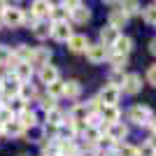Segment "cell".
<instances>
[{
	"mask_svg": "<svg viewBox=\"0 0 156 156\" xmlns=\"http://www.w3.org/2000/svg\"><path fill=\"white\" fill-rule=\"evenodd\" d=\"M128 119L133 121V124H137V126H151L154 114H151V110L147 107V105H135V107H130Z\"/></svg>",
	"mask_w": 156,
	"mask_h": 156,
	"instance_id": "1",
	"label": "cell"
},
{
	"mask_svg": "<svg viewBox=\"0 0 156 156\" xmlns=\"http://www.w3.org/2000/svg\"><path fill=\"white\" fill-rule=\"evenodd\" d=\"M2 21H5L9 28H19L21 23H23V9H19V7H9V5H7V9L2 12Z\"/></svg>",
	"mask_w": 156,
	"mask_h": 156,
	"instance_id": "2",
	"label": "cell"
},
{
	"mask_svg": "<svg viewBox=\"0 0 156 156\" xmlns=\"http://www.w3.org/2000/svg\"><path fill=\"white\" fill-rule=\"evenodd\" d=\"M0 84H2V91H5L7 96H12V98H19V91H21V86H23L19 79H16L14 72H12V75H5Z\"/></svg>",
	"mask_w": 156,
	"mask_h": 156,
	"instance_id": "3",
	"label": "cell"
},
{
	"mask_svg": "<svg viewBox=\"0 0 156 156\" xmlns=\"http://www.w3.org/2000/svg\"><path fill=\"white\" fill-rule=\"evenodd\" d=\"M86 58L91 61V63H103L105 58H110V51H107V47H103L100 42H98V44H89Z\"/></svg>",
	"mask_w": 156,
	"mask_h": 156,
	"instance_id": "4",
	"label": "cell"
},
{
	"mask_svg": "<svg viewBox=\"0 0 156 156\" xmlns=\"http://www.w3.org/2000/svg\"><path fill=\"white\" fill-rule=\"evenodd\" d=\"M119 96H121V89H114V86H105L103 91H100V103L103 105H107V107H117V103H119Z\"/></svg>",
	"mask_w": 156,
	"mask_h": 156,
	"instance_id": "5",
	"label": "cell"
},
{
	"mask_svg": "<svg viewBox=\"0 0 156 156\" xmlns=\"http://www.w3.org/2000/svg\"><path fill=\"white\" fill-rule=\"evenodd\" d=\"M51 35L54 40H58V42H68L72 37V28L68 21H61V23H54L51 26Z\"/></svg>",
	"mask_w": 156,
	"mask_h": 156,
	"instance_id": "6",
	"label": "cell"
},
{
	"mask_svg": "<svg viewBox=\"0 0 156 156\" xmlns=\"http://www.w3.org/2000/svg\"><path fill=\"white\" fill-rule=\"evenodd\" d=\"M89 117H91L89 105H75V107H72V114H70V121H72L75 126H77V124H86V121H89Z\"/></svg>",
	"mask_w": 156,
	"mask_h": 156,
	"instance_id": "7",
	"label": "cell"
},
{
	"mask_svg": "<svg viewBox=\"0 0 156 156\" xmlns=\"http://www.w3.org/2000/svg\"><path fill=\"white\" fill-rule=\"evenodd\" d=\"M140 89H142V79H140V75L130 72V75H126V77H124V91H126V93L135 96Z\"/></svg>",
	"mask_w": 156,
	"mask_h": 156,
	"instance_id": "8",
	"label": "cell"
},
{
	"mask_svg": "<svg viewBox=\"0 0 156 156\" xmlns=\"http://www.w3.org/2000/svg\"><path fill=\"white\" fill-rule=\"evenodd\" d=\"M105 130H107V140H112V142H119V140H124V137L128 135V128H126L124 124H112Z\"/></svg>",
	"mask_w": 156,
	"mask_h": 156,
	"instance_id": "9",
	"label": "cell"
},
{
	"mask_svg": "<svg viewBox=\"0 0 156 156\" xmlns=\"http://www.w3.org/2000/svg\"><path fill=\"white\" fill-rule=\"evenodd\" d=\"M68 49L75 51V54L86 51V49H89V40H86V35H72V37L68 40Z\"/></svg>",
	"mask_w": 156,
	"mask_h": 156,
	"instance_id": "10",
	"label": "cell"
},
{
	"mask_svg": "<svg viewBox=\"0 0 156 156\" xmlns=\"http://www.w3.org/2000/svg\"><path fill=\"white\" fill-rule=\"evenodd\" d=\"M40 79H42V84L51 86L54 82H58V70L54 65H44V68H40Z\"/></svg>",
	"mask_w": 156,
	"mask_h": 156,
	"instance_id": "11",
	"label": "cell"
},
{
	"mask_svg": "<svg viewBox=\"0 0 156 156\" xmlns=\"http://www.w3.org/2000/svg\"><path fill=\"white\" fill-rule=\"evenodd\" d=\"M51 21L49 19H40L37 23H35V28H33V33H35V37L37 40H44V37H49L51 35Z\"/></svg>",
	"mask_w": 156,
	"mask_h": 156,
	"instance_id": "12",
	"label": "cell"
},
{
	"mask_svg": "<svg viewBox=\"0 0 156 156\" xmlns=\"http://www.w3.org/2000/svg\"><path fill=\"white\" fill-rule=\"evenodd\" d=\"M49 61H51V51H49V49H35V51H33V58H30V65L44 68V65H49Z\"/></svg>",
	"mask_w": 156,
	"mask_h": 156,
	"instance_id": "13",
	"label": "cell"
},
{
	"mask_svg": "<svg viewBox=\"0 0 156 156\" xmlns=\"http://www.w3.org/2000/svg\"><path fill=\"white\" fill-rule=\"evenodd\" d=\"M114 54H119V56H128V51L133 49V42H130V37H126V35H119L117 42H114Z\"/></svg>",
	"mask_w": 156,
	"mask_h": 156,
	"instance_id": "14",
	"label": "cell"
},
{
	"mask_svg": "<svg viewBox=\"0 0 156 156\" xmlns=\"http://www.w3.org/2000/svg\"><path fill=\"white\" fill-rule=\"evenodd\" d=\"M98 114H100V119H103V121H107V126L119 124V117H121L117 107H107V105H103V110L98 112Z\"/></svg>",
	"mask_w": 156,
	"mask_h": 156,
	"instance_id": "15",
	"label": "cell"
},
{
	"mask_svg": "<svg viewBox=\"0 0 156 156\" xmlns=\"http://www.w3.org/2000/svg\"><path fill=\"white\" fill-rule=\"evenodd\" d=\"M14 75H16V79H19L21 84H26V82H30V77H33V65L30 63H19L14 68Z\"/></svg>",
	"mask_w": 156,
	"mask_h": 156,
	"instance_id": "16",
	"label": "cell"
},
{
	"mask_svg": "<svg viewBox=\"0 0 156 156\" xmlns=\"http://www.w3.org/2000/svg\"><path fill=\"white\" fill-rule=\"evenodd\" d=\"M117 37H119V30H114L112 26L100 28V44L103 47H112L114 42H117Z\"/></svg>",
	"mask_w": 156,
	"mask_h": 156,
	"instance_id": "17",
	"label": "cell"
},
{
	"mask_svg": "<svg viewBox=\"0 0 156 156\" xmlns=\"http://www.w3.org/2000/svg\"><path fill=\"white\" fill-rule=\"evenodd\" d=\"M126 21H128V16L124 14V9H112V12H110V26L114 28V30L124 28Z\"/></svg>",
	"mask_w": 156,
	"mask_h": 156,
	"instance_id": "18",
	"label": "cell"
},
{
	"mask_svg": "<svg viewBox=\"0 0 156 156\" xmlns=\"http://www.w3.org/2000/svg\"><path fill=\"white\" fill-rule=\"evenodd\" d=\"M70 14H72V21H75V23H86V21L91 19V12H89V7L82 5V2H79V7H75Z\"/></svg>",
	"mask_w": 156,
	"mask_h": 156,
	"instance_id": "19",
	"label": "cell"
},
{
	"mask_svg": "<svg viewBox=\"0 0 156 156\" xmlns=\"http://www.w3.org/2000/svg\"><path fill=\"white\" fill-rule=\"evenodd\" d=\"M2 133H5V135H12V137H19V135H23V126L19 124V119H14V121L2 126Z\"/></svg>",
	"mask_w": 156,
	"mask_h": 156,
	"instance_id": "20",
	"label": "cell"
},
{
	"mask_svg": "<svg viewBox=\"0 0 156 156\" xmlns=\"http://www.w3.org/2000/svg\"><path fill=\"white\" fill-rule=\"evenodd\" d=\"M51 12V2H44V0H37V2H33V16L37 19V16H49Z\"/></svg>",
	"mask_w": 156,
	"mask_h": 156,
	"instance_id": "21",
	"label": "cell"
},
{
	"mask_svg": "<svg viewBox=\"0 0 156 156\" xmlns=\"http://www.w3.org/2000/svg\"><path fill=\"white\" fill-rule=\"evenodd\" d=\"M19 124L23 126V128H33V126H35V112H33L30 107L21 110V114H19Z\"/></svg>",
	"mask_w": 156,
	"mask_h": 156,
	"instance_id": "22",
	"label": "cell"
},
{
	"mask_svg": "<svg viewBox=\"0 0 156 156\" xmlns=\"http://www.w3.org/2000/svg\"><path fill=\"white\" fill-rule=\"evenodd\" d=\"M61 128L63 126V114H61L58 110H51V112H47V128Z\"/></svg>",
	"mask_w": 156,
	"mask_h": 156,
	"instance_id": "23",
	"label": "cell"
},
{
	"mask_svg": "<svg viewBox=\"0 0 156 156\" xmlns=\"http://www.w3.org/2000/svg\"><path fill=\"white\" fill-rule=\"evenodd\" d=\"M65 96L68 98H77L79 93H82V86H79V82H75V79H68L65 82Z\"/></svg>",
	"mask_w": 156,
	"mask_h": 156,
	"instance_id": "24",
	"label": "cell"
},
{
	"mask_svg": "<svg viewBox=\"0 0 156 156\" xmlns=\"http://www.w3.org/2000/svg\"><path fill=\"white\" fill-rule=\"evenodd\" d=\"M49 16L54 19V23H61V21H65L68 12H65V7H63V5H51V12H49Z\"/></svg>",
	"mask_w": 156,
	"mask_h": 156,
	"instance_id": "25",
	"label": "cell"
},
{
	"mask_svg": "<svg viewBox=\"0 0 156 156\" xmlns=\"http://www.w3.org/2000/svg\"><path fill=\"white\" fill-rule=\"evenodd\" d=\"M63 91H65V82H54L51 86H49V96L51 98H58V96H63Z\"/></svg>",
	"mask_w": 156,
	"mask_h": 156,
	"instance_id": "26",
	"label": "cell"
},
{
	"mask_svg": "<svg viewBox=\"0 0 156 156\" xmlns=\"http://www.w3.org/2000/svg\"><path fill=\"white\" fill-rule=\"evenodd\" d=\"M19 98L26 103V100H30V98H35V89H33L30 84H23L21 86V91H19Z\"/></svg>",
	"mask_w": 156,
	"mask_h": 156,
	"instance_id": "27",
	"label": "cell"
},
{
	"mask_svg": "<svg viewBox=\"0 0 156 156\" xmlns=\"http://www.w3.org/2000/svg\"><path fill=\"white\" fill-rule=\"evenodd\" d=\"M144 21H147V23H151V26H156V2L144 9Z\"/></svg>",
	"mask_w": 156,
	"mask_h": 156,
	"instance_id": "28",
	"label": "cell"
},
{
	"mask_svg": "<svg viewBox=\"0 0 156 156\" xmlns=\"http://www.w3.org/2000/svg\"><path fill=\"white\" fill-rule=\"evenodd\" d=\"M121 9H124L126 16H130V14H140V5H137V2H124Z\"/></svg>",
	"mask_w": 156,
	"mask_h": 156,
	"instance_id": "29",
	"label": "cell"
},
{
	"mask_svg": "<svg viewBox=\"0 0 156 156\" xmlns=\"http://www.w3.org/2000/svg\"><path fill=\"white\" fill-rule=\"evenodd\" d=\"M84 137L89 140V142H98L100 140V128H86V133H84Z\"/></svg>",
	"mask_w": 156,
	"mask_h": 156,
	"instance_id": "30",
	"label": "cell"
},
{
	"mask_svg": "<svg viewBox=\"0 0 156 156\" xmlns=\"http://www.w3.org/2000/svg\"><path fill=\"white\" fill-rule=\"evenodd\" d=\"M9 121H14V112L7 110V107H2V110H0V124L5 126V124H9Z\"/></svg>",
	"mask_w": 156,
	"mask_h": 156,
	"instance_id": "31",
	"label": "cell"
},
{
	"mask_svg": "<svg viewBox=\"0 0 156 156\" xmlns=\"http://www.w3.org/2000/svg\"><path fill=\"white\" fill-rule=\"evenodd\" d=\"M42 110H44V112H51V110H56V98H51V96H44V98H42Z\"/></svg>",
	"mask_w": 156,
	"mask_h": 156,
	"instance_id": "32",
	"label": "cell"
},
{
	"mask_svg": "<svg viewBox=\"0 0 156 156\" xmlns=\"http://www.w3.org/2000/svg\"><path fill=\"white\" fill-rule=\"evenodd\" d=\"M117 156H137V149H135V147H130V144H124V147H119V149H117Z\"/></svg>",
	"mask_w": 156,
	"mask_h": 156,
	"instance_id": "33",
	"label": "cell"
},
{
	"mask_svg": "<svg viewBox=\"0 0 156 156\" xmlns=\"http://www.w3.org/2000/svg\"><path fill=\"white\" fill-rule=\"evenodd\" d=\"M110 61H112V65H114V70H121L126 65V56H119V54H112Z\"/></svg>",
	"mask_w": 156,
	"mask_h": 156,
	"instance_id": "34",
	"label": "cell"
},
{
	"mask_svg": "<svg viewBox=\"0 0 156 156\" xmlns=\"http://www.w3.org/2000/svg\"><path fill=\"white\" fill-rule=\"evenodd\" d=\"M137 156H156V149L151 147L149 142H144L140 149H137Z\"/></svg>",
	"mask_w": 156,
	"mask_h": 156,
	"instance_id": "35",
	"label": "cell"
},
{
	"mask_svg": "<svg viewBox=\"0 0 156 156\" xmlns=\"http://www.w3.org/2000/svg\"><path fill=\"white\" fill-rule=\"evenodd\" d=\"M9 58H12V51H9V49H7L5 44H0V63H9Z\"/></svg>",
	"mask_w": 156,
	"mask_h": 156,
	"instance_id": "36",
	"label": "cell"
},
{
	"mask_svg": "<svg viewBox=\"0 0 156 156\" xmlns=\"http://www.w3.org/2000/svg\"><path fill=\"white\" fill-rule=\"evenodd\" d=\"M147 82H149L151 86H156V65H151L149 70H147Z\"/></svg>",
	"mask_w": 156,
	"mask_h": 156,
	"instance_id": "37",
	"label": "cell"
},
{
	"mask_svg": "<svg viewBox=\"0 0 156 156\" xmlns=\"http://www.w3.org/2000/svg\"><path fill=\"white\" fill-rule=\"evenodd\" d=\"M149 51H151V54H154V56H156V37H154V40H151V42H149Z\"/></svg>",
	"mask_w": 156,
	"mask_h": 156,
	"instance_id": "38",
	"label": "cell"
},
{
	"mask_svg": "<svg viewBox=\"0 0 156 156\" xmlns=\"http://www.w3.org/2000/svg\"><path fill=\"white\" fill-rule=\"evenodd\" d=\"M149 144H151V147H154V149H156V135H151V140H149Z\"/></svg>",
	"mask_w": 156,
	"mask_h": 156,
	"instance_id": "39",
	"label": "cell"
},
{
	"mask_svg": "<svg viewBox=\"0 0 156 156\" xmlns=\"http://www.w3.org/2000/svg\"><path fill=\"white\" fill-rule=\"evenodd\" d=\"M5 9H7V5H5V2H0V14L5 12Z\"/></svg>",
	"mask_w": 156,
	"mask_h": 156,
	"instance_id": "40",
	"label": "cell"
},
{
	"mask_svg": "<svg viewBox=\"0 0 156 156\" xmlns=\"http://www.w3.org/2000/svg\"><path fill=\"white\" fill-rule=\"evenodd\" d=\"M151 128H154V135H156V119L151 121Z\"/></svg>",
	"mask_w": 156,
	"mask_h": 156,
	"instance_id": "41",
	"label": "cell"
},
{
	"mask_svg": "<svg viewBox=\"0 0 156 156\" xmlns=\"http://www.w3.org/2000/svg\"><path fill=\"white\" fill-rule=\"evenodd\" d=\"M0 93H2V84H0Z\"/></svg>",
	"mask_w": 156,
	"mask_h": 156,
	"instance_id": "42",
	"label": "cell"
},
{
	"mask_svg": "<svg viewBox=\"0 0 156 156\" xmlns=\"http://www.w3.org/2000/svg\"><path fill=\"white\" fill-rule=\"evenodd\" d=\"M0 133H2V124H0Z\"/></svg>",
	"mask_w": 156,
	"mask_h": 156,
	"instance_id": "43",
	"label": "cell"
},
{
	"mask_svg": "<svg viewBox=\"0 0 156 156\" xmlns=\"http://www.w3.org/2000/svg\"><path fill=\"white\" fill-rule=\"evenodd\" d=\"M0 110H2V103H0Z\"/></svg>",
	"mask_w": 156,
	"mask_h": 156,
	"instance_id": "44",
	"label": "cell"
}]
</instances>
